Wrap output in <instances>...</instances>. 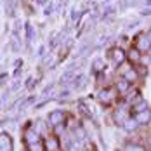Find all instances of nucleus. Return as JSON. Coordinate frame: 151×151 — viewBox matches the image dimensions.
<instances>
[{
  "mask_svg": "<svg viewBox=\"0 0 151 151\" xmlns=\"http://www.w3.org/2000/svg\"><path fill=\"white\" fill-rule=\"evenodd\" d=\"M35 37V31H33V26L31 24H26V42H31Z\"/></svg>",
  "mask_w": 151,
  "mask_h": 151,
  "instance_id": "nucleus-16",
  "label": "nucleus"
},
{
  "mask_svg": "<svg viewBox=\"0 0 151 151\" xmlns=\"http://www.w3.org/2000/svg\"><path fill=\"white\" fill-rule=\"evenodd\" d=\"M44 150L45 151H59L61 142L58 136H45L44 137Z\"/></svg>",
  "mask_w": 151,
  "mask_h": 151,
  "instance_id": "nucleus-4",
  "label": "nucleus"
},
{
  "mask_svg": "<svg viewBox=\"0 0 151 151\" xmlns=\"http://www.w3.org/2000/svg\"><path fill=\"white\" fill-rule=\"evenodd\" d=\"M123 151H146V150L142 146H139V144H127Z\"/></svg>",
  "mask_w": 151,
  "mask_h": 151,
  "instance_id": "nucleus-17",
  "label": "nucleus"
},
{
  "mask_svg": "<svg viewBox=\"0 0 151 151\" xmlns=\"http://www.w3.org/2000/svg\"><path fill=\"white\" fill-rule=\"evenodd\" d=\"M113 118H115V122H116V123L123 125V123H125V120H129V118H130V115L127 113V108H123V106H122V108H118V109L113 113Z\"/></svg>",
  "mask_w": 151,
  "mask_h": 151,
  "instance_id": "nucleus-7",
  "label": "nucleus"
},
{
  "mask_svg": "<svg viewBox=\"0 0 151 151\" xmlns=\"http://www.w3.org/2000/svg\"><path fill=\"white\" fill-rule=\"evenodd\" d=\"M47 2L49 0H37V4H40V5H47Z\"/></svg>",
  "mask_w": 151,
  "mask_h": 151,
  "instance_id": "nucleus-18",
  "label": "nucleus"
},
{
  "mask_svg": "<svg viewBox=\"0 0 151 151\" xmlns=\"http://www.w3.org/2000/svg\"><path fill=\"white\" fill-rule=\"evenodd\" d=\"M123 129H125L127 132H134V130H137V129H139V123H137V120L134 118V116H130L129 120H125V123H123Z\"/></svg>",
  "mask_w": 151,
  "mask_h": 151,
  "instance_id": "nucleus-12",
  "label": "nucleus"
},
{
  "mask_svg": "<svg viewBox=\"0 0 151 151\" xmlns=\"http://www.w3.org/2000/svg\"><path fill=\"white\" fill-rule=\"evenodd\" d=\"M130 87H132V83L127 80V78H123V76H120L118 80H116V83H115V89L118 91V94H129V91H130Z\"/></svg>",
  "mask_w": 151,
  "mask_h": 151,
  "instance_id": "nucleus-6",
  "label": "nucleus"
},
{
  "mask_svg": "<svg viewBox=\"0 0 151 151\" xmlns=\"http://www.w3.org/2000/svg\"><path fill=\"white\" fill-rule=\"evenodd\" d=\"M68 118V115H66V111H63V109H56V111H52L50 115H49V123L54 127V125H59V123H64Z\"/></svg>",
  "mask_w": 151,
  "mask_h": 151,
  "instance_id": "nucleus-5",
  "label": "nucleus"
},
{
  "mask_svg": "<svg viewBox=\"0 0 151 151\" xmlns=\"http://www.w3.org/2000/svg\"><path fill=\"white\" fill-rule=\"evenodd\" d=\"M150 151H151V142H150Z\"/></svg>",
  "mask_w": 151,
  "mask_h": 151,
  "instance_id": "nucleus-21",
  "label": "nucleus"
},
{
  "mask_svg": "<svg viewBox=\"0 0 151 151\" xmlns=\"http://www.w3.org/2000/svg\"><path fill=\"white\" fill-rule=\"evenodd\" d=\"M122 76H123V78H127L130 83L137 82V78H139V75H137V71H136V68H132V66H130L127 71H123V75H122Z\"/></svg>",
  "mask_w": 151,
  "mask_h": 151,
  "instance_id": "nucleus-13",
  "label": "nucleus"
},
{
  "mask_svg": "<svg viewBox=\"0 0 151 151\" xmlns=\"http://www.w3.org/2000/svg\"><path fill=\"white\" fill-rule=\"evenodd\" d=\"M11 148H12V139L7 134H0V150L9 151Z\"/></svg>",
  "mask_w": 151,
  "mask_h": 151,
  "instance_id": "nucleus-10",
  "label": "nucleus"
},
{
  "mask_svg": "<svg viewBox=\"0 0 151 151\" xmlns=\"http://www.w3.org/2000/svg\"><path fill=\"white\" fill-rule=\"evenodd\" d=\"M26 139H28V142L33 146V144H37V142L40 141V134L35 132V130H28V132H26Z\"/></svg>",
  "mask_w": 151,
  "mask_h": 151,
  "instance_id": "nucleus-14",
  "label": "nucleus"
},
{
  "mask_svg": "<svg viewBox=\"0 0 151 151\" xmlns=\"http://www.w3.org/2000/svg\"><path fill=\"white\" fill-rule=\"evenodd\" d=\"M134 118L137 120L139 125H146V123H150L151 122V111L150 109H144V111H141V113H136Z\"/></svg>",
  "mask_w": 151,
  "mask_h": 151,
  "instance_id": "nucleus-8",
  "label": "nucleus"
},
{
  "mask_svg": "<svg viewBox=\"0 0 151 151\" xmlns=\"http://www.w3.org/2000/svg\"><path fill=\"white\" fill-rule=\"evenodd\" d=\"M106 56H108V59L111 61L115 66H120L123 63H127V52L122 49V47H111L108 52H106Z\"/></svg>",
  "mask_w": 151,
  "mask_h": 151,
  "instance_id": "nucleus-1",
  "label": "nucleus"
},
{
  "mask_svg": "<svg viewBox=\"0 0 151 151\" xmlns=\"http://www.w3.org/2000/svg\"><path fill=\"white\" fill-rule=\"evenodd\" d=\"M146 35H148V38H150V42H151V30L146 31Z\"/></svg>",
  "mask_w": 151,
  "mask_h": 151,
  "instance_id": "nucleus-20",
  "label": "nucleus"
},
{
  "mask_svg": "<svg viewBox=\"0 0 151 151\" xmlns=\"http://www.w3.org/2000/svg\"><path fill=\"white\" fill-rule=\"evenodd\" d=\"M76 78V70H68L64 75L61 76V83L63 85H68V83H73V80Z\"/></svg>",
  "mask_w": 151,
  "mask_h": 151,
  "instance_id": "nucleus-9",
  "label": "nucleus"
},
{
  "mask_svg": "<svg viewBox=\"0 0 151 151\" xmlns=\"http://www.w3.org/2000/svg\"><path fill=\"white\" fill-rule=\"evenodd\" d=\"M92 68H94V73H97V75H99V73H103V71L106 70V68H104V63H103L101 59H96V61H94Z\"/></svg>",
  "mask_w": 151,
  "mask_h": 151,
  "instance_id": "nucleus-15",
  "label": "nucleus"
},
{
  "mask_svg": "<svg viewBox=\"0 0 151 151\" xmlns=\"http://www.w3.org/2000/svg\"><path fill=\"white\" fill-rule=\"evenodd\" d=\"M127 61H129V63H139V61H141V50H137L136 47H132V49L127 52Z\"/></svg>",
  "mask_w": 151,
  "mask_h": 151,
  "instance_id": "nucleus-11",
  "label": "nucleus"
},
{
  "mask_svg": "<svg viewBox=\"0 0 151 151\" xmlns=\"http://www.w3.org/2000/svg\"><path fill=\"white\" fill-rule=\"evenodd\" d=\"M116 96H120L118 91L115 89V87H104V89H101L99 94H97V99H99V103L104 106H109L115 99H116Z\"/></svg>",
  "mask_w": 151,
  "mask_h": 151,
  "instance_id": "nucleus-2",
  "label": "nucleus"
},
{
  "mask_svg": "<svg viewBox=\"0 0 151 151\" xmlns=\"http://www.w3.org/2000/svg\"><path fill=\"white\" fill-rule=\"evenodd\" d=\"M134 47L141 52H148L151 50V42L146 35V31H139L136 37H134Z\"/></svg>",
  "mask_w": 151,
  "mask_h": 151,
  "instance_id": "nucleus-3",
  "label": "nucleus"
},
{
  "mask_svg": "<svg viewBox=\"0 0 151 151\" xmlns=\"http://www.w3.org/2000/svg\"><path fill=\"white\" fill-rule=\"evenodd\" d=\"M151 14V11H142V16H150Z\"/></svg>",
  "mask_w": 151,
  "mask_h": 151,
  "instance_id": "nucleus-19",
  "label": "nucleus"
}]
</instances>
